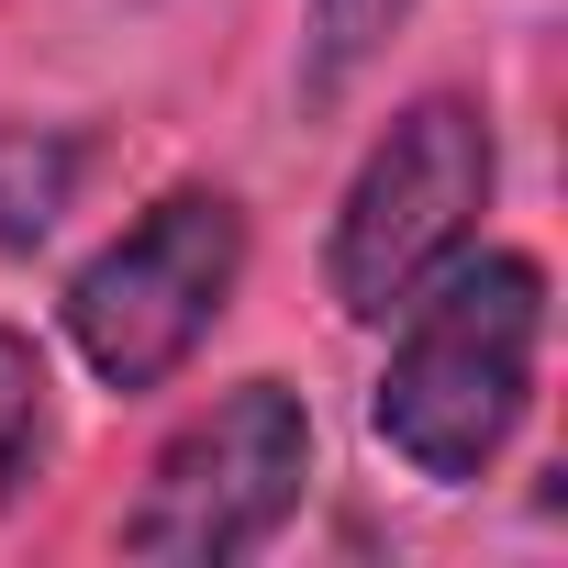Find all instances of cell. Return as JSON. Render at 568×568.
<instances>
[{
	"label": "cell",
	"mask_w": 568,
	"mask_h": 568,
	"mask_svg": "<svg viewBox=\"0 0 568 568\" xmlns=\"http://www.w3.org/2000/svg\"><path fill=\"white\" fill-rule=\"evenodd\" d=\"M535 346H546V267L513 245H457L390 313V368L368 390L379 446L446 490L479 479L535 402Z\"/></svg>",
	"instance_id": "1"
},
{
	"label": "cell",
	"mask_w": 568,
	"mask_h": 568,
	"mask_svg": "<svg viewBox=\"0 0 568 568\" xmlns=\"http://www.w3.org/2000/svg\"><path fill=\"white\" fill-rule=\"evenodd\" d=\"M313 479V413L291 379H245L223 390L201 424H179L123 513V557H179V568H223L256 557L278 524L302 513Z\"/></svg>",
	"instance_id": "2"
},
{
	"label": "cell",
	"mask_w": 568,
	"mask_h": 568,
	"mask_svg": "<svg viewBox=\"0 0 568 568\" xmlns=\"http://www.w3.org/2000/svg\"><path fill=\"white\" fill-rule=\"evenodd\" d=\"M245 267V212L223 190H168L134 234H112L68 278V335L101 368V390H168L190 346L223 324Z\"/></svg>",
	"instance_id": "3"
},
{
	"label": "cell",
	"mask_w": 568,
	"mask_h": 568,
	"mask_svg": "<svg viewBox=\"0 0 568 568\" xmlns=\"http://www.w3.org/2000/svg\"><path fill=\"white\" fill-rule=\"evenodd\" d=\"M490 168L501 156H490V123L468 101H413L368 145V168H357V190L335 212V245H324V278H335V302L357 324H390L424 278L479 234Z\"/></svg>",
	"instance_id": "4"
},
{
	"label": "cell",
	"mask_w": 568,
	"mask_h": 568,
	"mask_svg": "<svg viewBox=\"0 0 568 568\" xmlns=\"http://www.w3.org/2000/svg\"><path fill=\"white\" fill-rule=\"evenodd\" d=\"M79 168H90V145L57 134V123H12V134H0V245H12V256H34L68 223Z\"/></svg>",
	"instance_id": "5"
},
{
	"label": "cell",
	"mask_w": 568,
	"mask_h": 568,
	"mask_svg": "<svg viewBox=\"0 0 568 568\" xmlns=\"http://www.w3.org/2000/svg\"><path fill=\"white\" fill-rule=\"evenodd\" d=\"M402 12H413V0H313V34H302V101H335V90L390 45Z\"/></svg>",
	"instance_id": "6"
},
{
	"label": "cell",
	"mask_w": 568,
	"mask_h": 568,
	"mask_svg": "<svg viewBox=\"0 0 568 568\" xmlns=\"http://www.w3.org/2000/svg\"><path fill=\"white\" fill-rule=\"evenodd\" d=\"M34 446H45V357H34V335L0 324V501L23 490Z\"/></svg>",
	"instance_id": "7"
}]
</instances>
